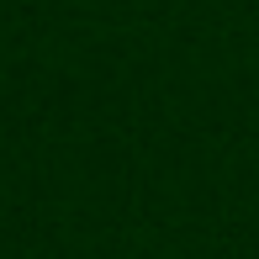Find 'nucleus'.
Wrapping results in <instances>:
<instances>
[]
</instances>
